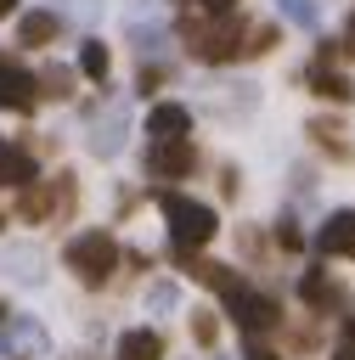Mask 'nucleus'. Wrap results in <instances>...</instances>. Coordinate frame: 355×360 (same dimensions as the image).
<instances>
[{
  "instance_id": "nucleus-15",
  "label": "nucleus",
  "mask_w": 355,
  "mask_h": 360,
  "mask_svg": "<svg viewBox=\"0 0 355 360\" xmlns=\"http://www.w3.org/2000/svg\"><path fill=\"white\" fill-rule=\"evenodd\" d=\"M310 84H316V96H327V101H355V79H344V73H332L327 62H316V73H310Z\"/></svg>"
},
{
  "instance_id": "nucleus-12",
  "label": "nucleus",
  "mask_w": 355,
  "mask_h": 360,
  "mask_svg": "<svg viewBox=\"0 0 355 360\" xmlns=\"http://www.w3.org/2000/svg\"><path fill=\"white\" fill-rule=\"evenodd\" d=\"M299 292H304V304H316V309H349V292H344V287H332L321 270H310V276L299 281Z\"/></svg>"
},
{
  "instance_id": "nucleus-4",
  "label": "nucleus",
  "mask_w": 355,
  "mask_h": 360,
  "mask_svg": "<svg viewBox=\"0 0 355 360\" xmlns=\"http://www.w3.org/2000/svg\"><path fill=\"white\" fill-rule=\"evenodd\" d=\"M225 304H231V321H237L248 338H259V332L282 326V304H276V298H265V292H254V287H242V281H231V287H225Z\"/></svg>"
},
{
  "instance_id": "nucleus-10",
  "label": "nucleus",
  "mask_w": 355,
  "mask_h": 360,
  "mask_svg": "<svg viewBox=\"0 0 355 360\" xmlns=\"http://www.w3.org/2000/svg\"><path fill=\"white\" fill-rule=\"evenodd\" d=\"M34 180H39V163H34V152L0 135V186H34Z\"/></svg>"
},
{
  "instance_id": "nucleus-27",
  "label": "nucleus",
  "mask_w": 355,
  "mask_h": 360,
  "mask_svg": "<svg viewBox=\"0 0 355 360\" xmlns=\"http://www.w3.org/2000/svg\"><path fill=\"white\" fill-rule=\"evenodd\" d=\"M338 45H344V51L355 56V17H349V28H344V39H338Z\"/></svg>"
},
{
  "instance_id": "nucleus-19",
  "label": "nucleus",
  "mask_w": 355,
  "mask_h": 360,
  "mask_svg": "<svg viewBox=\"0 0 355 360\" xmlns=\"http://www.w3.org/2000/svg\"><path fill=\"white\" fill-rule=\"evenodd\" d=\"M34 84H39V96H51V101H68V96H73V90H68V84H73V73H68V68H56V62H51Z\"/></svg>"
},
{
  "instance_id": "nucleus-17",
  "label": "nucleus",
  "mask_w": 355,
  "mask_h": 360,
  "mask_svg": "<svg viewBox=\"0 0 355 360\" xmlns=\"http://www.w3.org/2000/svg\"><path fill=\"white\" fill-rule=\"evenodd\" d=\"M276 17L293 22V28H316L321 22V6L316 0H276Z\"/></svg>"
},
{
  "instance_id": "nucleus-25",
  "label": "nucleus",
  "mask_w": 355,
  "mask_h": 360,
  "mask_svg": "<svg viewBox=\"0 0 355 360\" xmlns=\"http://www.w3.org/2000/svg\"><path fill=\"white\" fill-rule=\"evenodd\" d=\"M11 326H17V338H23V343H34V349H39V343H45V332H39V326H34V321H11Z\"/></svg>"
},
{
  "instance_id": "nucleus-20",
  "label": "nucleus",
  "mask_w": 355,
  "mask_h": 360,
  "mask_svg": "<svg viewBox=\"0 0 355 360\" xmlns=\"http://www.w3.org/2000/svg\"><path fill=\"white\" fill-rule=\"evenodd\" d=\"M310 135H316L321 146H332L338 158H349V146H344V124H327V118H316V124H310Z\"/></svg>"
},
{
  "instance_id": "nucleus-9",
  "label": "nucleus",
  "mask_w": 355,
  "mask_h": 360,
  "mask_svg": "<svg viewBox=\"0 0 355 360\" xmlns=\"http://www.w3.org/2000/svg\"><path fill=\"white\" fill-rule=\"evenodd\" d=\"M147 135H152V141H180V135H192V107L158 101V107L147 112Z\"/></svg>"
},
{
  "instance_id": "nucleus-5",
  "label": "nucleus",
  "mask_w": 355,
  "mask_h": 360,
  "mask_svg": "<svg viewBox=\"0 0 355 360\" xmlns=\"http://www.w3.org/2000/svg\"><path fill=\"white\" fill-rule=\"evenodd\" d=\"M62 208H73V174H56V180H34V186H23V202H17V214L23 219H45V214H62Z\"/></svg>"
},
{
  "instance_id": "nucleus-1",
  "label": "nucleus",
  "mask_w": 355,
  "mask_h": 360,
  "mask_svg": "<svg viewBox=\"0 0 355 360\" xmlns=\"http://www.w3.org/2000/svg\"><path fill=\"white\" fill-rule=\"evenodd\" d=\"M158 208H163V219H169L175 259H192V253H197V248H208V242H214V231H220L214 208H208V202H197V197L163 191V197H158Z\"/></svg>"
},
{
  "instance_id": "nucleus-26",
  "label": "nucleus",
  "mask_w": 355,
  "mask_h": 360,
  "mask_svg": "<svg viewBox=\"0 0 355 360\" xmlns=\"http://www.w3.org/2000/svg\"><path fill=\"white\" fill-rule=\"evenodd\" d=\"M242 360H282V354H276V349H265V343H248V354H242Z\"/></svg>"
},
{
  "instance_id": "nucleus-22",
  "label": "nucleus",
  "mask_w": 355,
  "mask_h": 360,
  "mask_svg": "<svg viewBox=\"0 0 355 360\" xmlns=\"http://www.w3.org/2000/svg\"><path fill=\"white\" fill-rule=\"evenodd\" d=\"M192 338H197L203 349H214V338H220V321H214L208 309H192Z\"/></svg>"
},
{
  "instance_id": "nucleus-14",
  "label": "nucleus",
  "mask_w": 355,
  "mask_h": 360,
  "mask_svg": "<svg viewBox=\"0 0 355 360\" xmlns=\"http://www.w3.org/2000/svg\"><path fill=\"white\" fill-rule=\"evenodd\" d=\"M124 129H130V124H124V112H107V124H96V129H90V152H96V158H118Z\"/></svg>"
},
{
  "instance_id": "nucleus-3",
  "label": "nucleus",
  "mask_w": 355,
  "mask_h": 360,
  "mask_svg": "<svg viewBox=\"0 0 355 360\" xmlns=\"http://www.w3.org/2000/svg\"><path fill=\"white\" fill-rule=\"evenodd\" d=\"M62 259H68V270H73L85 287H101V281H113V270H118V242H113L107 231H79V236L62 248Z\"/></svg>"
},
{
  "instance_id": "nucleus-16",
  "label": "nucleus",
  "mask_w": 355,
  "mask_h": 360,
  "mask_svg": "<svg viewBox=\"0 0 355 360\" xmlns=\"http://www.w3.org/2000/svg\"><path fill=\"white\" fill-rule=\"evenodd\" d=\"M6 270H11L17 281H28V287H39V281H45V270H39V253H34V248H11V253H6Z\"/></svg>"
},
{
  "instance_id": "nucleus-24",
  "label": "nucleus",
  "mask_w": 355,
  "mask_h": 360,
  "mask_svg": "<svg viewBox=\"0 0 355 360\" xmlns=\"http://www.w3.org/2000/svg\"><path fill=\"white\" fill-rule=\"evenodd\" d=\"M197 6V17H231L237 11V0H192Z\"/></svg>"
},
{
  "instance_id": "nucleus-2",
  "label": "nucleus",
  "mask_w": 355,
  "mask_h": 360,
  "mask_svg": "<svg viewBox=\"0 0 355 360\" xmlns=\"http://www.w3.org/2000/svg\"><path fill=\"white\" fill-rule=\"evenodd\" d=\"M186 51L197 56V62H237V51H242V22H237V11L231 17H186Z\"/></svg>"
},
{
  "instance_id": "nucleus-23",
  "label": "nucleus",
  "mask_w": 355,
  "mask_h": 360,
  "mask_svg": "<svg viewBox=\"0 0 355 360\" xmlns=\"http://www.w3.org/2000/svg\"><path fill=\"white\" fill-rule=\"evenodd\" d=\"M276 242H282L287 253H299V248H304V231H299L293 219H276Z\"/></svg>"
},
{
  "instance_id": "nucleus-28",
  "label": "nucleus",
  "mask_w": 355,
  "mask_h": 360,
  "mask_svg": "<svg viewBox=\"0 0 355 360\" xmlns=\"http://www.w3.org/2000/svg\"><path fill=\"white\" fill-rule=\"evenodd\" d=\"M332 360H355V338H349V343H344V349H338Z\"/></svg>"
},
{
  "instance_id": "nucleus-29",
  "label": "nucleus",
  "mask_w": 355,
  "mask_h": 360,
  "mask_svg": "<svg viewBox=\"0 0 355 360\" xmlns=\"http://www.w3.org/2000/svg\"><path fill=\"white\" fill-rule=\"evenodd\" d=\"M11 11H17V0H0V22H6V17H11Z\"/></svg>"
},
{
  "instance_id": "nucleus-7",
  "label": "nucleus",
  "mask_w": 355,
  "mask_h": 360,
  "mask_svg": "<svg viewBox=\"0 0 355 360\" xmlns=\"http://www.w3.org/2000/svg\"><path fill=\"white\" fill-rule=\"evenodd\" d=\"M192 163H197L192 135H180V141H152V146H147V174H152V180H180V174H192Z\"/></svg>"
},
{
  "instance_id": "nucleus-8",
  "label": "nucleus",
  "mask_w": 355,
  "mask_h": 360,
  "mask_svg": "<svg viewBox=\"0 0 355 360\" xmlns=\"http://www.w3.org/2000/svg\"><path fill=\"white\" fill-rule=\"evenodd\" d=\"M316 248H321L327 259H355V208L327 214V225L316 231Z\"/></svg>"
},
{
  "instance_id": "nucleus-13",
  "label": "nucleus",
  "mask_w": 355,
  "mask_h": 360,
  "mask_svg": "<svg viewBox=\"0 0 355 360\" xmlns=\"http://www.w3.org/2000/svg\"><path fill=\"white\" fill-rule=\"evenodd\" d=\"M113 360H163V338L152 326H135V332L118 338V354Z\"/></svg>"
},
{
  "instance_id": "nucleus-30",
  "label": "nucleus",
  "mask_w": 355,
  "mask_h": 360,
  "mask_svg": "<svg viewBox=\"0 0 355 360\" xmlns=\"http://www.w3.org/2000/svg\"><path fill=\"white\" fill-rule=\"evenodd\" d=\"M0 354H6V338H0Z\"/></svg>"
},
{
  "instance_id": "nucleus-21",
  "label": "nucleus",
  "mask_w": 355,
  "mask_h": 360,
  "mask_svg": "<svg viewBox=\"0 0 355 360\" xmlns=\"http://www.w3.org/2000/svg\"><path fill=\"white\" fill-rule=\"evenodd\" d=\"M175 304H180V287L175 281H152L147 287V309H175Z\"/></svg>"
},
{
  "instance_id": "nucleus-18",
  "label": "nucleus",
  "mask_w": 355,
  "mask_h": 360,
  "mask_svg": "<svg viewBox=\"0 0 355 360\" xmlns=\"http://www.w3.org/2000/svg\"><path fill=\"white\" fill-rule=\"evenodd\" d=\"M79 68H85L90 79H107V68H113L107 45H101V39H85V45H79Z\"/></svg>"
},
{
  "instance_id": "nucleus-6",
  "label": "nucleus",
  "mask_w": 355,
  "mask_h": 360,
  "mask_svg": "<svg viewBox=\"0 0 355 360\" xmlns=\"http://www.w3.org/2000/svg\"><path fill=\"white\" fill-rule=\"evenodd\" d=\"M0 107H6V112H34V107H39L34 73H28L23 62H11L6 51H0Z\"/></svg>"
},
{
  "instance_id": "nucleus-11",
  "label": "nucleus",
  "mask_w": 355,
  "mask_h": 360,
  "mask_svg": "<svg viewBox=\"0 0 355 360\" xmlns=\"http://www.w3.org/2000/svg\"><path fill=\"white\" fill-rule=\"evenodd\" d=\"M56 34H62L56 11H23V22H17V45H51Z\"/></svg>"
}]
</instances>
